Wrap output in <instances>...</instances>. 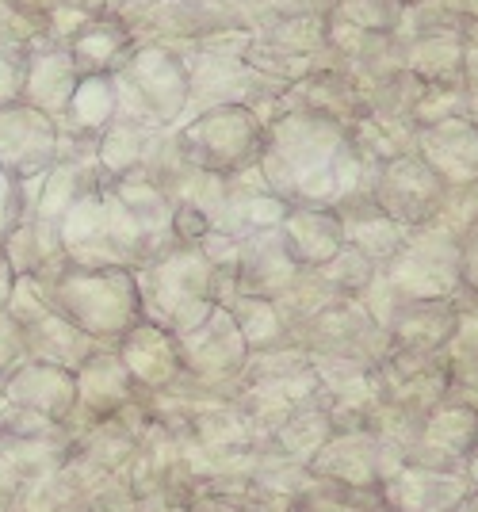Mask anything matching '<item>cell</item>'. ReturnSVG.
Instances as JSON below:
<instances>
[{"label":"cell","instance_id":"6da1fadb","mask_svg":"<svg viewBox=\"0 0 478 512\" xmlns=\"http://www.w3.org/2000/svg\"><path fill=\"white\" fill-rule=\"evenodd\" d=\"M406 459L368 428H333L329 440L314 451V459L306 463V474L314 482H333L345 490L379 493L387 482V474L402 467Z\"/></svg>","mask_w":478,"mask_h":512},{"label":"cell","instance_id":"7a4b0ae2","mask_svg":"<svg viewBox=\"0 0 478 512\" xmlns=\"http://www.w3.org/2000/svg\"><path fill=\"white\" fill-rule=\"evenodd\" d=\"M475 444H478L475 409H444V413L429 417L421 428H413V440L410 448H406V463L444 470V474H463Z\"/></svg>","mask_w":478,"mask_h":512},{"label":"cell","instance_id":"3957f363","mask_svg":"<svg viewBox=\"0 0 478 512\" xmlns=\"http://www.w3.org/2000/svg\"><path fill=\"white\" fill-rule=\"evenodd\" d=\"M467 490H471L467 474H444V470L402 463L379 486V501L387 512H452Z\"/></svg>","mask_w":478,"mask_h":512},{"label":"cell","instance_id":"277c9868","mask_svg":"<svg viewBox=\"0 0 478 512\" xmlns=\"http://www.w3.org/2000/svg\"><path fill=\"white\" fill-rule=\"evenodd\" d=\"M4 398H8V409L16 402L23 413H35V417H46V421L69 425V417L77 409V386H73L66 371L31 367V371L16 375V383L4 386Z\"/></svg>","mask_w":478,"mask_h":512},{"label":"cell","instance_id":"5b68a950","mask_svg":"<svg viewBox=\"0 0 478 512\" xmlns=\"http://www.w3.org/2000/svg\"><path fill=\"white\" fill-rule=\"evenodd\" d=\"M287 512H387L379 493H360L345 490V486H333V482H314L306 474V486L291 497V509Z\"/></svg>","mask_w":478,"mask_h":512},{"label":"cell","instance_id":"8992f818","mask_svg":"<svg viewBox=\"0 0 478 512\" xmlns=\"http://www.w3.org/2000/svg\"><path fill=\"white\" fill-rule=\"evenodd\" d=\"M127 310H131V291L115 276H111L108 291H92V283H77V291H73V318L85 321V325L104 321V314L111 321L119 314H127Z\"/></svg>","mask_w":478,"mask_h":512},{"label":"cell","instance_id":"52a82bcc","mask_svg":"<svg viewBox=\"0 0 478 512\" xmlns=\"http://www.w3.org/2000/svg\"><path fill=\"white\" fill-rule=\"evenodd\" d=\"M291 497L295 493L264 486V482H249L245 493L238 497V512H287L291 509Z\"/></svg>","mask_w":478,"mask_h":512},{"label":"cell","instance_id":"ba28073f","mask_svg":"<svg viewBox=\"0 0 478 512\" xmlns=\"http://www.w3.org/2000/svg\"><path fill=\"white\" fill-rule=\"evenodd\" d=\"M20 478H16V470L8 467V459H4V451H0V493H20Z\"/></svg>","mask_w":478,"mask_h":512},{"label":"cell","instance_id":"9c48e42d","mask_svg":"<svg viewBox=\"0 0 478 512\" xmlns=\"http://www.w3.org/2000/svg\"><path fill=\"white\" fill-rule=\"evenodd\" d=\"M452 512H478V490H475V486L463 493V501H459V505Z\"/></svg>","mask_w":478,"mask_h":512},{"label":"cell","instance_id":"30bf717a","mask_svg":"<svg viewBox=\"0 0 478 512\" xmlns=\"http://www.w3.org/2000/svg\"><path fill=\"white\" fill-rule=\"evenodd\" d=\"M0 512H20V493H0Z\"/></svg>","mask_w":478,"mask_h":512},{"label":"cell","instance_id":"8fae6325","mask_svg":"<svg viewBox=\"0 0 478 512\" xmlns=\"http://www.w3.org/2000/svg\"><path fill=\"white\" fill-rule=\"evenodd\" d=\"M4 279L8 276H4V264H0V302H4V291H8V287H4Z\"/></svg>","mask_w":478,"mask_h":512}]
</instances>
